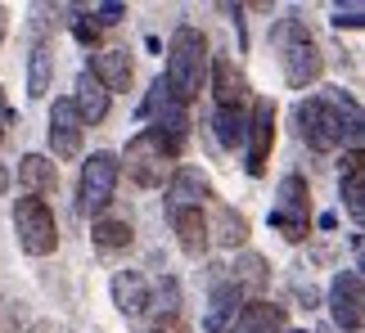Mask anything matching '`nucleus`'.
<instances>
[{
  "instance_id": "obj_1",
  "label": "nucleus",
  "mask_w": 365,
  "mask_h": 333,
  "mask_svg": "<svg viewBox=\"0 0 365 333\" xmlns=\"http://www.w3.org/2000/svg\"><path fill=\"white\" fill-rule=\"evenodd\" d=\"M298 135L316 154H334L347 135L352 149L361 154V113L352 100H347V117H343L339 100H307V104H298Z\"/></svg>"
},
{
  "instance_id": "obj_2",
  "label": "nucleus",
  "mask_w": 365,
  "mask_h": 333,
  "mask_svg": "<svg viewBox=\"0 0 365 333\" xmlns=\"http://www.w3.org/2000/svg\"><path fill=\"white\" fill-rule=\"evenodd\" d=\"M167 90L176 104L199 100L203 81H207V36L199 27H176L172 46H167Z\"/></svg>"
},
{
  "instance_id": "obj_3",
  "label": "nucleus",
  "mask_w": 365,
  "mask_h": 333,
  "mask_svg": "<svg viewBox=\"0 0 365 333\" xmlns=\"http://www.w3.org/2000/svg\"><path fill=\"white\" fill-rule=\"evenodd\" d=\"M275 50H279V63H284V81L289 86H312L325 73V59H320V46L312 41L302 18H279L275 23Z\"/></svg>"
},
{
  "instance_id": "obj_4",
  "label": "nucleus",
  "mask_w": 365,
  "mask_h": 333,
  "mask_svg": "<svg viewBox=\"0 0 365 333\" xmlns=\"http://www.w3.org/2000/svg\"><path fill=\"white\" fill-rule=\"evenodd\" d=\"M118 176H122V162L113 154H91L86 166H81V185H77V212L81 216H100L108 203H113V189H118Z\"/></svg>"
},
{
  "instance_id": "obj_5",
  "label": "nucleus",
  "mask_w": 365,
  "mask_h": 333,
  "mask_svg": "<svg viewBox=\"0 0 365 333\" xmlns=\"http://www.w3.org/2000/svg\"><path fill=\"white\" fill-rule=\"evenodd\" d=\"M14 230H19V243L27 257H46L59 243V226H54V212L46 207V199H19L14 207Z\"/></svg>"
},
{
  "instance_id": "obj_6",
  "label": "nucleus",
  "mask_w": 365,
  "mask_h": 333,
  "mask_svg": "<svg viewBox=\"0 0 365 333\" xmlns=\"http://www.w3.org/2000/svg\"><path fill=\"white\" fill-rule=\"evenodd\" d=\"M307 180L302 176H284L279 180V207L271 212V226L284 234L289 243H302L307 230H312V221H307Z\"/></svg>"
},
{
  "instance_id": "obj_7",
  "label": "nucleus",
  "mask_w": 365,
  "mask_h": 333,
  "mask_svg": "<svg viewBox=\"0 0 365 333\" xmlns=\"http://www.w3.org/2000/svg\"><path fill=\"white\" fill-rule=\"evenodd\" d=\"M167 162H172V154H167V144L158 140L153 131H140L131 144H126V176L135 180V185H163V176H167Z\"/></svg>"
},
{
  "instance_id": "obj_8",
  "label": "nucleus",
  "mask_w": 365,
  "mask_h": 333,
  "mask_svg": "<svg viewBox=\"0 0 365 333\" xmlns=\"http://www.w3.org/2000/svg\"><path fill=\"white\" fill-rule=\"evenodd\" d=\"M365 284H361V270H343L334 275L329 284V311H334V324L347 329V333H361V320H365Z\"/></svg>"
},
{
  "instance_id": "obj_9",
  "label": "nucleus",
  "mask_w": 365,
  "mask_h": 333,
  "mask_svg": "<svg viewBox=\"0 0 365 333\" xmlns=\"http://www.w3.org/2000/svg\"><path fill=\"white\" fill-rule=\"evenodd\" d=\"M271 144H275V104L257 100L252 104V117H248V171L252 176H266Z\"/></svg>"
},
{
  "instance_id": "obj_10",
  "label": "nucleus",
  "mask_w": 365,
  "mask_h": 333,
  "mask_svg": "<svg viewBox=\"0 0 365 333\" xmlns=\"http://www.w3.org/2000/svg\"><path fill=\"white\" fill-rule=\"evenodd\" d=\"M81 135H86V127H81L73 100H54V108H50V149H54V158H77L81 154Z\"/></svg>"
},
{
  "instance_id": "obj_11",
  "label": "nucleus",
  "mask_w": 365,
  "mask_h": 333,
  "mask_svg": "<svg viewBox=\"0 0 365 333\" xmlns=\"http://www.w3.org/2000/svg\"><path fill=\"white\" fill-rule=\"evenodd\" d=\"M131 73L135 68H131V54L126 50H100L91 59V77L100 81L104 90H126L131 86Z\"/></svg>"
},
{
  "instance_id": "obj_12",
  "label": "nucleus",
  "mask_w": 365,
  "mask_h": 333,
  "mask_svg": "<svg viewBox=\"0 0 365 333\" xmlns=\"http://www.w3.org/2000/svg\"><path fill=\"white\" fill-rule=\"evenodd\" d=\"M73 108L81 117V127H100V122L108 117V90L95 81L91 73L77 77V95H73Z\"/></svg>"
},
{
  "instance_id": "obj_13",
  "label": "nucleus",
  "mask_w": 365,
  "mask_h": 333,
  "mask_svg": "<svg viewBox=\"0 0 365 333\" xmlns=\"http://www.w3.org/2000/svg\"><path fill=\"white\" fill-rule=\"evenodd\" d=\"M284 329V307H275V302H248V307H240V315H235L230 333H279Z\"/></svg>"
},
{
  "instance_id": "obj_14",
  "label": "nucleus",
  "mask_w": 365,
  "mask_h": 333,
  "mask_svg": "<svg viewBox=\"0 0 365 333\" xmlns=\"http://www.w3.org/2000/svg\"><path fill=\"white\" fill-rule=\"evenodd\" d=\"M172 226L180 234V248H185L190 257H203L207 253V221L199 207H172Z\"/></svg>"
},
{
  "instance_id": "obj_15",
  "label": "nucleus",
  "mask_w": 365,
  "mask_h": 333,
  "mask_svg": "<svg viewBox=\"0 0 365 333\" xmlns=\"http://www.w3.org/2000/svg\"><path fill=\"white\" fill-rule=\"evenodd\" d=\"M19 185L27 189V199H41V194H50L54 185H59V171H54L50 158L27 154V158L19 162Z\"/></svg>"
},
{
  "instance_id": "obj_16",
  "label": "nucleus",
  "mask_w": 365,
  "mask_h": 333,
  "mask_svg": "<svg viewBox=\"0 0 365 333\" xmlns=\"http://www.w3.org/2000/svg\"><path fill=\"white\" fill-rule=\"evenodd\" d=\"M212 131H217V144L221 149H240L248 140V113H244L240 104H217Z\"/></svg>"
},
{
  "instance_id": "obj_17",
  "label": "nucleus",
  "mask_w": 365,
  "mask_h": 333,
  "mask_svg": "<svg viewBox=\"0 0 365 333\" xmlns=\"http://www.w3.org/2000/svg\"><path fill=\"white\" fill-rule=\"evenodd\" d=\"M235 315H240V288L235 284H217L212 297H207V315H203V329L207 333H221Z\"/></svg>"
},
{
  "instance_id": "obj_18",
  "label": "nucleus",
  "mask_w": 365,
  "mask_h": 333,
  "mask_svg": "<svg viewBox=\"0 0 365 333\" xmlns=\"http://www.w3.org/2000/svg\"><path fill=\"white\" fill-rule=\"evenodd\" d=\"M113 302L122 315H140L149 307V284L135 270H122V275H113Z\"/></svg>"
},
{
  "instance_id": "obj_19",
  "label": "nucleus",
  "mask_w": 365,
  "mask_h": 333,
  "mask_svg": "<svg viewBox=\"0 0 365 333\" xmlns=\"http://www.w3.org/2000/svg\"><path fill=\"white\" fill-rule=\"evenodd\" d=\"M343 199H347V212H352V221H361V216H365V162H361V154H356V149L347 154Z\"/></svg>"
},
{
  "instance_id": "obj_20",
  "label": "nucleus",
  "mask_w": 365,
  "mask_h": 333,
  "mask_svg": "<svg viewBox=\"0 0 365 333\" xmlns=\"http://www.w3.org/2000/svg\"><path fill=\"white\" fill-rule=\"evenodd\" d=\"M207 199V185L199 171H190V166H180L176 180H172V207H199Z\"/></svg>"
},
{
  "instance_id": "obj_21",
  "label": "nucleus",
  "mask_w": 365,
  "mask_h": 333,
  "mask_svg": "<svg viewBox=\"0 0 365 333\" xmlns=\"http://www.w3.org/2000/svg\"><path fill=\"white\" fill-rule=\"evenodd\" d=\"M212 86H217V104H240L244 100V77L235 73L230 59H217L212 63Z\"/></svg>"
},
{
  "instance_id": "obj_22",
  "label": "nucleus",
  "mask_w": 365,
  "mask_h": 333,
  "mask_svg": "<svg viewBox=\"0 0 365 333\" xmlns=\"http://www.w3.org/2000/svg\"><path fill=\"white\" fill-rule=\"evenodd\" d=\"M50 77H54V54L46 46H36L32 50V63H27V95L41 100V95L50 90Z\"/></svg>"
},
{
  "instance_id": "obj_23",
  "label": "nucleus",
  "mask_w": 365,
  "mask_h": 333,
  "mask_svg": "<svg viewBox=\"0 0 365 333\" xmlns=\"http://www.w3.org/2000/svg\"><path fill=\"white\" fill-rule=\"evenodd\" d=\"M244 239H248V221L240 212H230V207H217V243L240 248Z\"/></svg>"
},
{
  "instance_id": "obj_24",
  "label": "nucleus",
  "mask_w": 365,
  "mask_h": 333,
  "mask_svg": "<svg viewBox=\"0 0 365 333\" xmlns=\"http://www.w3.org/2000/svg\"><path fill=\"white\" fill-rule=\"evenodd\" d=\"M95 243L100 248H126L131 243V226H126V221H95Z\"/></svg>"
},
{
  "instance_id": "obj_25",
  "label": "nucleus",
  "mask_w": 365,
  "mask_h": 333,
  "mask_svg": "<svg viewBox=\"0 0 365 333\" xmlns=\"http://www.w3.org/2000/svg\"><path fill=\"white\" fill-rule=\"evenodd\" d=\"M266 266H262V257H244L240 261V275H235V288H240V293H244V288H248V293H262V284H266V275H262Z\"/></svg>"
},
{
  "instance_id": "obj_26",
  "label": "nucleus",
  "mask_w": 365,
  "mask_h": 333,
  "mask_svg": "<svg viewBox=\"0 0 365 333\" xmlns=\"http://www.w3.org/2000/svg\"><path fill=\"white\" fill-rule=\"evenodd\" d=\"M95 18H100L104 27H113V23L126 18V5H100V9H95Z\"/></svg>"
},
{
  "instance_id": "obj_27",
  "label": "nucleus",
  "mask_w": 365,
  "mask_h": 333,
  "mask_svg": "<svg viewBox=\"0 0 365 333\" xmlns=\"http://www.w3.org/2000/svg\"><path fill=\"white\" fill-rule=\"evenodd\" d=\"M339 27H361V5H347V9H339V18H334Z\"/></svg>"
},
{
  "instance_id": "obj_28",
  "label": "nucleus",
  "mask_w": 365,
  "mask_h": 333,
  "mask_svg": "<svg viewBox=\"0 0 365 333\" xmlns=\"http://www.w3.org/2000/svg\"><path fill=\"white\" fill-rule=\"evenodd\" d=\"M73 32H77V41H86V46H95V41H100V27L86 23V18H81V23L73 27Z\"/></svg>"
},
{
  "instance_id": "obj_29",
  "label": "nucleus",
  "mask_w": 365,
  "mask_h": 333,
  "mask_svg": "<svg viewBox=\"0 0 365 333\" xmlns=\"http://www.w3.org/2000/svg\"><path fill=\"white\" fill-rule=\"evenodd\" d=\"M5 131H9V104H5V90H0V140H5Z\"/></svg>"
},
{
  "instance_id": "obj_30",
  "label": "nucleus",
  "mask_w": 365,
  "mask_h": 333,
  "mask_svg": "<svg viewBox=\"0 0 365 333\" xmlns=\"http://www.w3.org/2000/svg\"><path fill=\"white\" fill-rule=\"evenodd\" d=\"M9 189V171H5V162H0V194Z\"/></svg>"
},
{
  "instance_id": "obj_31",
  "label": "nucleus",
  "mask_w": 365,
  "mask_h": 333,
  "mask_svg": "<svg viewBox=\"0 0 365 333\" xmlns=\"http://www.w3.org/2000/svg\"><path fill=\"white\" fill-rule=\"evenodd\" d=\"M0 41H5V9H0Z\"/></svg>"
},
{
  "instance_id": "obj_32",
  "label": "nucleus",
  "mask_w": 365,
  "mask_h": 333,
  "mask_svg": "<svg viewBox=\"0 0 365 333\" xmlns=\"http://www.w3.org/2000/svg\"><path fill=\"white\" fill-rule=\"evenodd\" d=\"M158 333H163V329H158Z\"/></svg>"
}]
</instances>
